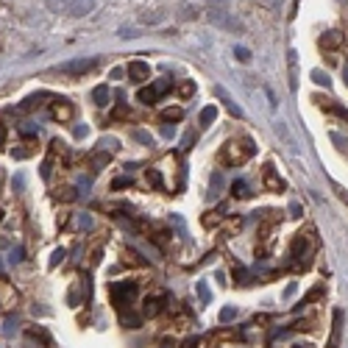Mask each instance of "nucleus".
Masks as SVG:
<instances>
[{
    "instance_id": "f257e3e1",
    "label": "nucleus",
    "mask_w": 348,
    "mask_h": 348,
    "mask_svg": "<svg viewBox=\"0 0 348 348\" xmlns=\"http://www.w3.org/2000/svg\"><path fill=\"white\" fill-rule=\"evenodd\" d=\"M256 153L253 148V139L251 137H240V139H228L226 145L220 148V164H226V167H240V164H245L248 159Z\"/></svg>"
},
{
    "instance_id": "f03ea898",
    "label": "nucleus",
    "mask_w": 348,
    "mask_h": 348,
    "mask_svg": "<svg viewBox=\"0 0 348 348\" xmlns=\"http://www.w3.org/2000/svg\"><path fill=\"white\" fill-rule=\"evenodd\" d=\"M134 298H137V284L134 281H117L114 287H111V304L120 306V309H131Z\"/></svg>"
},
{
    "instance_id": "7ed1b4c3",
    "label": "nucleus",
    "mask_w": 348,
    "mask_h": 348,
    "mask_svg": "<svg viewBox=\"0 0 348 348\" xmlns=\"http://www.w3.org/2000/svg\"><path fill=\"white\" fill-rule=\"evenodd\" d=\"M95 67H98V59H73V62L62 64L59 73H62V75H86V73H92Z\"/></svg>"
},
{
    "instance_id": "20e7f679",
    "label": "nucleus",
    "mask_w": 348,
    "mask_h": 348,
    "mask_svg": "<svg viewBox=\"0 0 348 348\" xmlns=\"http://www.w3.org/2000/svg\"><path fill=\"white\" fill-rule=\"evenodd\" d=\"M209 20L215 22V25H220V28H228V31H234V34H243V31H245L243 22L234 20V17L228 14L226 9H212V11H209Z\"/></svg>"
},
{
    "instance_id": "39448f33",
    "label": "nucleus",
    "mask_w": 348,
    "mask_h": 348,
    "mask_svg": "<svg viewBox=\"0 0 348 348\" xmlns=\"http://www.w3.org/2000/svg\"><path fill=\"white\" fill-rule=\"evenodd\" d=\"M170 86H173L170 78H162V81H156V84H151V86H142V90H139V100H142V103H153V100L162 98Z\"/></svg>"
},
{
    "instance_id": "423d86ee",
    "label": "nucleus",
    "mask_w": 348,
    "mask_h": 348,
    "mask_svg": "<svg viewBox=\"0 0 348 348\" xmlns=\"http://www.w3.org/2000/svg\"><path fill=\"white\" fill-rule=\"evenodd\" d=\"M50 114L56 117L59 123H70V120H73V114H75V109H73V103H70V100L59 98V100H53V106H50Z\"/></svg>"
},
{
    "instance_id": "0eeeda50",
    "label": "nucleus",
    "mask_w": 348,
    "mask_h": 348,
    "mask_svg": "<svg viewBox=\"0 0 348 348\" xmlns=\"http://www.w3.org/2000/svg\"><path fill=\"white\" fill-rule=\"evenodd\" d=\"M128 78H131L134 84H145V81L151 78V67H148L145 62H139V59H137V62L128 64Z\"/></svg>"
},
{
    "instance_id": "6e6552de",
    "label": "nucleus",
    "mask_w": 348,
    "mask_h": 348,
    "mask_svg": "<svg viewBox=\"0 0 348 348\" xmlns=\"http://www.w3.org/2000/svg\"><path fill=\"white\" fill-rule=\"evenodd\" d=\"M262 184H265V190H270V192H281V190H284V181L276 176V170L270 167V164L265 167V173H262Z\"/></svg>"
},
{
    "instance_id": "1a4fd4ad",
    "label": "nucleus",
    "mask_w": 348,
    "mask_h": 348,
    "mask_svg": "<svg viewBox=\"0 0 348 348\" xmlns=\"http://www.w3.org/2000/svg\"><path fill=\"white\" fill-rule=\"evenodd\" d=\"M95 3H98V0H70L67 11H70L73 17H86L92 9H95Z\"/></svg>"
},
{
    "instance_id": "9d476101",
    "label": "nucleus",
    "mask_w": 348,
    "mask_h": 348,
    "mask_svg": "<svg viewBox=\"0 0 348 348\" xmlns=\"http://www.w3.org/2000/svg\"><path fill=\"white\" fill-rule=\"evenodd\" d=\"M340 332H343V312L334 309V326H332V337H329V345H326V348H337Z\"/></svg>"
},
{
    "instance_id": "9b49d317",
    "label": "nucleus",
    "mask_w": 348,
    "mask_h": 348,
    "mask_svg": "<svg viewBox=\"0 0 348 348\" xmlns=\"http://www.w3.org/2000/svg\"><path fill=\"white\" fill-rule=\"evenodd\" d=\"M215 92H217V95H220V98H223V103H226V109H228V111H231V114H234V117H243V109H240V106H237V103H234V100H231V98H228V95H226V90H223V86H215Z\"/></svg>"
},
{
    "instance_id": "f8f14e48",
    "label": "nucleus",
    "mask_w": 348,
    "mask_h": 348,
    "mask_svg": "<svg viewBox=\"0 0 348 348\" xmlns=\"http://www.w3.org/2000/svg\"><path fill=\"white\" fill-rule=\"evenodd\" d=\"M142 312L148 317H153V315H159L162 312V298L159 296H153V298H145V306H142Z\"/></svg>"
},
{
    "instance_id": "ddd939ff",
    "label": "nucleus",
    "mask_w": 348,
    "mask_h": 348,
    "mask_svg": "<svg viewBox=\"0 0 348 348\" xmlns=\"http://www.w3.org/2000/svg\"><path fill=\"white\" fill-rule=\"evenodd\" d=\"M92 98H95V103H98V106H109V100H111L109 86H98V90L92 92Z\"/></svg>"
},
{
    "instance_id": "4468645a",
    "label": "nucleus",
    "mask_w": 348,
    "mask_h": 348,
    "mask_svg": "<svg viewBox=\"0 0 348 348\" xmlns=\"http://www.w3.org/2000/svg\"><path fill=\"white\" fill-rule=\"evenodd\" d=\"M139 323H142V317H139V315H134L131 309H128V312H123V326H126V329H139Z\"/></svg>"
},
{
    "instance_id": "2eb2a0df",
    "label": "nucleus",
    "mask_w": 348,
    "mask_h": 348,
    "mask_svg": "<svg viewBox=\"0 0 348 348\" xmlns=\"http://www.w3.org/2000/svg\"><path fill=\"white\" fill-rule=\"evenodd\" d=\"M215 117H217V106H206V109H200V117H198V120H200V126H209Z\"/></svg>"
},
{
    "instance_id": "dca6fc26",
    "label": "nucleus",
    "mask_w": 348,
    "mask_h": 348,
    "mask_svg": "<svg viewBox=\"0 0 348 348\" xmlns=\"http://www.w3.org/2000/svg\"><path fill=\"white\" fill-rule=\"evenodd\" d=\"M11 156H14V159H28V156H34V145H31V142L17 145V148L11 151Z\"/></svg>"
},
{
    "instance_id": "f3484780",
    "label": "nucleus",
    "mask_w": 348,
    "mask_h": 348,
    "mask_svg": "<svg viewBox=\"0 0 348 348\" xmlns=\"http://www.w3.org/2000/svg\"><path fill=\"white\" fill-rule=\"evenodd\" d=\"M231 195H234V198H248V195H251V192H248V184H245L243 179L234 181V184H231Z\"/></svg>"
},
{
    "instance_id": "a211bd4d",
    "label": "nucleus",
    "mask_w": 348,
    "mask_h": 348,
    "mask_svg": "<svg viewBox=\"0 0 348 348\" xmlns=\"http://www.w3.org/2000/svg\"><path fill=\"white\" fill-rule=\"evenodd\" d=\"M145 179H148V184H151V187H156V190H162V176H159V170L148 167V170H145Z\"/></svg>"
},
{
    "instance_id": "6ab92c4d",
    "label": "nucleus",
    "mask_w": 348,
    "mask_h": 348,
    "mask_svg": "<svg viewBox=\"0 0 348 348\" xmlns=\"http://www.w3.org/2000/svg\"><path fill=\"white\" fill-rule=\"evenodd\" d=\"M106 162H109V153H103V151H95V153H92V170H100Z\"/></svg>"
},
{
    "instance_id": "aec40b11",
    "label": "nucleus",
    "mask_w": 348,
    "mask_h": 348,
    "mask_svg": "<svg viewBox=\"0 0 348 348\" xmlns=\"http://www.w3.org/2000/svg\"><path fill=\"white\" fill-rule=\"evenodd\" d=\"M312 78H315V84H321V86H332V78H329L326 73H323V70H312Z\"/></svg>"
},
{
    "instance_id": "412c9836",
    "label": "nucleus",
    "mask_w": 348,
    "mask_h": 348,
    "mask_svg": "<svg viewBox=\"0 0 348 348\" xmlns=\"http://www.w3.org/2000/svg\"><path fill=\"white\" fill-rule=\"evenodd\" d=\"M164 120H167V123H176V120H181V117H184V111H181V109H164Z\"/></svg>"
},
{
    "instance_id": "4be33fe9",
    "label": "nucleus",
    "mask_w": 348,
    "mask_h": 348,
    "mask_svg": "<svg viewBox=\"0 0 348 348\" xmlns=\"http://www.w3.org/2000/svg\"><path fill=\"white\" fill-rule=\"evenodd\" d=\"M234 56H237V62H243V64L251 62V50L243 48V45H240V48H234Z\"/></svg>"
},
{
    "instance_id": "5701e85b",
    "label": "nucleus",
    "mask_w": 348,
    "mask_h": 348,
    "mask_svg": "<svg viewBox=\"0 0 348 348\" xmlns=\"http://www.w3.org/2000/svg\"><path fill=\"white\" fill-rule=\"evenodd\" d=\"M321 296H323V284H317L315 290H309V293H306L301 304H312V301H315V298H321Z\"/></svg>"
},
{
    "instance_id": "b1692460",
    "label": "nucleus",
    "mask_w": 348,
    "mask_h": 348,
    "mask_svg": "<svg viewBox=\"0 0 348 348\" xmlns=\"http://www.w3.org/2000/svg\"><path fill=\"white\" fill-rule=\"evenodd\" d=\"M234 279H240V284H251V273L245 268H234Z\"/></svg>"
},
{
    "instance_id": "393cba45",
    "label": "nucleus",
    "mask_w": 348,
    "mask_h": 348,
    "mask_svg": "<svg viewBox=\"0 0 348 348\" xmlns=\"http://www.w3.org/2000/svg\"><path fill=\"white\" fill-rule=\"evenodd\" d=\"M179 95H181V98H190V95H195V84H192V81H184V84L179 86Z\"/></svg>"
},
{
    "instance_id": "a878e982",
    "label": "nucleus",
    "mask_w": 348,
    "mask_h": 348,
    "mask_svg": "<svg viewBox=\"0 0 348 348\" xmlns=\"http://www.w3.org/2000/svg\"><path fill=\"white\" fill-rule=\"evenodd\" d=\"M234 317H237V309H234V306L220 309V323H228V321H234Z\"/></svg>"
},
{
    "instance_id": "bb28decb",
    "label": "nucleus",
    "mask_w": 348,
    "mask_h": 348,
    "mask_svg": "<svg viewBox=\"0 0 348 348\" xmlns=\"http://www.w3.org/2000/svg\"><path fill=\"white\" fill-rule=\"evenodd\" d=\"M134 139H137V142H142V145H153V137H151L148 131H139V128L134 131Z\"/></svg>"
},
{
    "instance_id": "cd10ccee",
    "label": "nucleus",
    "mask_w": 348,
    "mask_h": 348,
    "mask_svg": "<svg viewBox=\"0 0 348 348\" xmlns=\"http://www.w3.org/2000/svg\"><path fill=\"white\" fill-rule=\"evenodd\" d=\"M276 134H279V137H284V139H287V145H293V137H290V131H287L284 123H276Z\"/></svg>"
},
{
    "instance_id": "c85d7f7f",
    "label": "nucleus",
    "mask_w": 348,
    "mask_h": 348,
    "mask_svg": "<svg viewBox=\"0 0 348 348\" xmlns=\"http://www.w3.org/2000/svg\"><path fill=\"white\" fill-rule=\"evenodd\" d=\"M123 187H131V179H128V176H123V179H114V181H111V190H123Z\"/></svg>"
},
{
    "instance_id": "c756f323",
    "label": "nucleus",
    "mask_w": 348,
    "mask_h": 348,
    "mask_svg": "<svg viewBox=\"0 0 348 348\" xmlns=\"http://www.w3.org/2000/svg\"><path fill=\"white\" fill-rule=\"evenodd\" d=\"M323 45H329V48H337V45H340V34H326Z\"/></svg>"
},
{
    "instance_id": "7c9ffc66",
    "label": "nucleus",
    "mask_w": 348,
    "mask_h": 348,
    "mask_svg": "<svg viewBox=\"0 0 348 348\" xmlns=\"http://www.w3.org/2000/svg\"><path fill=\"white\" fill-rule=\"evenodd\" d=\"M198 296H200V301H204V304H209V287H206L204 281H198Z\"/></svg>"
},
{
    "instance_id": "2f4dec72",
    "label": "nucleus",
    "mask_w": 348,
    "mask_h": 348,
    "mask_svg": "<svg viewBox=\"0 0 348 348\" xmlns=\"http://www.w3.org/2000/svg\"><path fill=\"white\" fill-rule=\"evenodd\" d=\"M123 256H128V262H134V265H142V256H139L137 251H131V248H128L126 253H123Z\"/></svg>"
},
{
    "instance_id": "473e14b6",
    "label": "nucleus",
    "mask_w": 348,
    "mask_h": 348,
    "mask_svg": "<svg viewBox=\"0 0 348 348\" xmlns=\"http://www.w3.org/2000/svg\"><path fill=\"white\" fill-rule=\"evenodd\" d=\"M332 142H334V145H340L343 151H348V139H345V137H340V134H332Z\"/></svg>"
},
{
    "instance_id": "72a5a7b5",
    "label": "nucleus",
    "mask_w": 348,
    "mask_h": 348,
    "mask_svg": "<svg viewBox=\"0 0 348 348\" xmlns=\"http://www.w3.org/2000/svg\"><path fill=\"white\" fill-rule=\"evenodd\" d=\"M62 6H70V0H48V9H50V11L62 9Z\"/></svg>"
},
{
    "instance_id": "f704fd0d",
    "label": "nucleus",
    "mask_w": 348,
    "mask_h": 348,
    "mask_svg": "<svg viewBox=\"0 0 348 348\" xmlns=\"http://www.w3.org/2000/svg\"><path fill=\"white\" fill-rule=\"evenodd\" d=\"M62 259H64V251H62V248H59V251H53V259H50V268H56V265L62 262Z\"/></svg>"
},
{
    "instance_id": "c9c22d12",
    "label": "nucleus",
    "mask_w": 348,
    "mask_h": 348,
    "mask_svg": "<svg viewBox=\"0 0 348 348\" xmlns=\"http://www.w3.org/2000/svg\"><path fill=\"white\" fill-rule=\"evenodd\" d=\"M6 334H11V332H17V321L14 317H9V321H6V329H3Z\"/></svg>"
},
{
    "instance_id": "e433bc0d",
    "label": "nucleus",
    "mask_w": 348,
    "mask_h": 348,
    "mask_svg": "<svg viewBox=\"0 0 348 348\" xmlns=\"http://www.w3.org/2000/svg\"><path fill=\"white\" fill-rule=\"evenodd\" d=\"M59 198H62V200H75V190H70V187H67V190H62V195H59Z\"/></svg>"
},
{
    "instance_id": "4c0bfd02",
    "label": "nucleus",
    "mask_w": 348,
    "mask_h": 348,
    "mask_svg": "<svg viewBox=\"0 0 348 348\" xmlns=\"http://www.w3.org/2000/svg\"><path fill=\"white\" fill-rule=\"evenodd\" d=\"M181 348H198V337H187L184 343H181Z\"/></svg>"
},
{
    "instance_id": "58836bf2",
    "label": "nucleus",
    "mask_w": 348,
    "mask_h": 348,
    "mask_svg": "<svg viewBox=\"0 0 348 348\" xmlns=\"http://www.w3.org/2000/svg\"><path fill=\"white\" fill-rule=\"evenodd\" d=\"M296 290H298V284H296V281H293V284H287L284 296H287V298H290V296H296Z\"/></svg>"
},
{
    "instance_id": "ea45409f",
    "label": "nucleus",
    "mask_w": 348,
    "mask_h": 348,
    "mask_svg": "<svg viewBox=\"0 0 348 348\" xmlns=\"http://www.w3.org/2000/svg\"><path fill=\"white\" fill-rule=\"evenodd\" d=\"M78 223H81V228H92V217H86V215H84V217H81V220H78Z\"/></svg>"
},
{
    "instance_id": "a19ab883",
    "label": "nucleus",
    "mask_w": 348,
    "mask_h": 348,
    "mask_svg": "<svg viewBox=\"0 0 348 348\" xmlns=\"http://www.w3.org/2000/svg\"><path fill=\"white\" fill-rule=\"evenodd\" d=\"M86 131H90V128H86V126H84V123H81V126H78V128H75V137H86Z\"/></svg>"
},
{
    "instance_id": "79ce46f5",
    "label": "nucleus",
    "mask_w": 348,
    "mask_h": 348,
    "mask_svg": "<svg viewBox=\"0 0 348 348\" xmlns=\"http://www.w3.org/2000/svg\"><path fill=\"white\" fill-rule=\"evenodd\" d=\"M162 134H164V137H173L176 128H173V126H164V128H162Z\"/></svg>"
},
{
    "instance_id": "37998d69",
    "label": "nucleus",
    "mask_w": 348,
    "mask_h": 348,
    "mask_svg": "<svg viewBox=\"0 0 348 348\" xmlns=\"http://www.w3.org/2000/svg\"><path fill=\"white\" fill-rule=\"evenodd\" d=\"M290 212H293L296 217H301V204H290Z\"/></svg>"
},
{
    "instance_id": "c03bdc74",
    "label": "nucleus",
    "mask_w": 348,
    "mask_h": 348,
    "mask_svg": "<svg viewBox=\"0 0 348 348\" xmlns=\"http://www.w3.org/2000/svg\"><path fill=\"white\" fill-rule=\"evenodd\" d=\"M11 259H14V262H20V259H22V248H17V251H11Z\"/></svg>"
},
{
    "instance_id": "a18cd8bd",
    "label": "nucleus",
    "mask_w": 348,
    "mask_h": 348,
    "mask_svg": "<svg viewBox=\"0 0 348 348\" xmlns=\"http://www.w3.org/2000/svg\"><path fill=\"white\" fill-rule=\"evenodd\" d=\"M3 184H6V170L0 167V195H3Z\"/></svg>"
},
{
    "instance_id": "49530a36",
    "label": "nucleus",
    "mask_w": 348,
    "mask_h": 348,
    "mask_svg": "<svg viewBox=\"0 0 348 348\" xmlns=\"http://www.w3.org/2000/svg\"><path fill=\"white\" fill-rule=\"evenodd\" d=\"M3 142H6V128L0 126V148H3Z\"/></svg>"
},
{
    "instance_id": "de8ad7c7",
    "label": "nucleus",
    "mask_w": 348,
    "mask_h": 348,
    "mask_svg": "<svg viewBox=\"0 0 348 348\" xmlns=\"http://www.w3.org/2000/svg\"><path fill=\"white\" fill-rule=\"evenodd\" d=\"M343 75H345V81H348V64H345V70H343Z\"/></svg>"
},
{
    "instance_id": "09e8293b",
    "label": "nucleus",
    "mask_w": 348,
    "mask_h": 348,
    "mask_svg": "<svg viewBox=\"0 0 348 348\" xmlns=\"http://www.w3.org/2000/svg\"><path fill=\"white\" fill-rule=\"evenodd\" d=\"M0 223H3V209H0Z\"/></svg>"
},
{
    "instance_id": "8fccbe9b",
    "label": "nucleus",
    "mask_w": 348,
    "mask_h": 348,
    "mask_svg": "<svg viewBox=\"0 0 348 348\" xmlns=\"http://www.w3.org/2000/svg\"><path fill=\"white\" fill-rule=\"evenodd\" d=\"M293 348H306V345H293Z\"/></svg>"
}]
</instances>
